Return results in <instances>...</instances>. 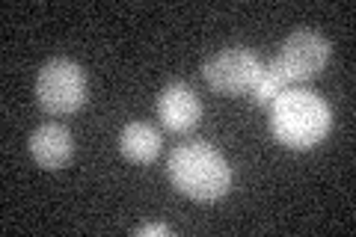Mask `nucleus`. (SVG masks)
Wrapping results in <instances>:
<instances>
[{"instance_id":"2","label":"nucleus","mask_w":356,"mask_h":237,"mask_svg":"<svg viewBox=\"0 0 356 237\" xmlns=\"http://www.w3.org/2000/svg\"><path fill=\"white\" fill-rule=\"evenodd\" d=\"M170 181L181 196L193 202H217L232 187V166L208 142H184L166 163Z\"/></svg>"},{"instance_id":"7","label":"nucleus","mask_w":356,"mask_h":237,"mask_svg":"<svg viewBox=\"0 0 356 237\" xmlns=\"http://www.w3.org/2000/svg\"><path fill=\"white\" fill-rule=\"evenodd\" d=\"M30 154L42 169H63L74 154V140L65 125L48 122L30 133Z\"/></svg>"},{"instance_id":"9","label":"nucleus","mask_w":356,"mask_h":237,"mask_svg":"<svg viewBox=\"0 0 356 237\" xmlns=\"http://www.w3.org/2000/svg\"><path fill=\"white\" fill-rule=\"evenodd\" d=\"M285 89H288V83L270 69V65H264V72H261V77H259V83H255V89H252L250 95L255 98V104H259V107H270L273 101L285 92Z\"/></svg>"},{"instance_id":"3","label":"nucleus","mask_w":356,"mask_h":237,"mask_svg":"<svg viewBox=\"0 0 356 237\" xmlns=\"http://www.w3.org/2000/svg\"><path fill=\"white\" fill-rule=\"evenodd\" d=\"M36 101L51 116L77 113L86 101V74L72 60H51L36 74Z\"/></svg>"},{"instance_id":"6","label":"nucleus","mask_w":356,"mask_h":237,"mask_svg":"<svg viewBox=\"0 0 356 237\" xmlns=\"http://www.w3.org/2000/svg\"><path fill=\"white\" fill-rule=\"evenodd\" d=\"M158 119L166 131L191 133L202 119V104L187 83H170L158 95Z\"/></svg>"},{"instance_id":"1","label":"nucleus","mask_w":356,"mask_h":237,"mask_svg":"<svg viewBox=\"0 0 356 237\" xmlns=\"http://www.w3.org/2000/svg\"><path fill=\"white\" fill-rule=\"evenodd\" d=\"M270 133L285 149L306 152L327 140L332 128L330 104L318 92L303 86H288L270 107Z\"/></svg>"},{"instance_id":"4","label":"nucleus","mask_w":356,"mask_h":237,"mask_svg":"<svg viewBox=\"0 0 356 237\" xmlns=\"http://www.w3.org/2000/svg\"><path fill=\"white\" fill-rule=\"evenodd\" d=\"M330 42L315 30H297L282 42V51L276 54L270 69L282 77L288 86L306 83L312 77H318L330 63Z\"/></svg>"},{"instance_id":"8","label":"nucleus","mask_w":356,"mask_h":237,"mask_svg":"<svg viewBox=\"0 0 356 237\" xmlns=\"http://www.w3.org/2000/svg\"><path fill=\"white\" fill-rule=\"evenodd\" d=\"M119 149L131 163H152L161 154V133L146 122H131L122 128Z\"/></svg>"},{"instance_id":"5","label":"nucleus","mask_w":356,"mask_h":237,"mask_svg":"<svg viewBox=\"0 0 356 237\" xmlns=\"http://www.w3.org/2000/svg\"><path fill=\"white\" fill-rule=\"evenodd\" d=\"M264 63L247 48H226L202 65L208 86L220 95H247L255 89Z\"/></svg>"},{"instance_id":"10","label":"nucleus","mask_w":356,"mask_h":237,"mask_svg":"<svg viewBox=\"0 0 356 237\" xmlns=\"http://www.w3.org/2000/svg\"><path fill=\"white\" fill-rule=\"evenodd\" d=\"M140 237H149V234H170V225H161V222H152V225H143L137 229Z\"/></svg>"}]
</instances>
